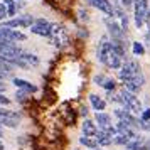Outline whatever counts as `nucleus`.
<instances>
[{"label":"nucleus","mask_w":150,"mask_h":150,"mask_svg":"<svg viewBox=\"0 0 150 150\" xmlns=\"http://www.w3.org/2000/svg\"><path fill=\"white\" fill-rule=\"evenodd\" d=\"M35 22V19L32 15H17L12 19H5L4 22H0V27H7V29H30L32 24Z\"/></svg>","instance_id":"f257e3e1"},{"label":"nucleus","mask_w":150,"mask_h":150,"mask_svg":"<svg viewBox=\"0 0 150 150\" xmlns=\"http://www.w3.org/2000/svg\"><path fill=\"white\" fill-rule=\"evenodd\" d=\"M142 73V69H140V64L133 59H127V61L123 62V66L118 69V79L122 83L128 81L132 78H135L137 74H140Z\"/></svg>","instance_id":"f03ea898"},{"label":"nucleus","mask_w":150,"mask_h":150,"mask_svg":"<svg viewBox=\"0 0 150 150\" xmlns=\"http://www.w3.org/2000/svg\"><path fill=\"white\" fill-rule=\"evenodd\" d=\"M51 42L54 44L56 47H64V46H68L69 42V37H68V32H66V27L62 25V24H57L54 22L52 24V30H51Z\"/></svg>","instance_id":"7ed1b4c3"},{"label":"nucleus","mask_w":150,"mask_h":150,"mask_svg":"<svg viewBox=\"0 0 150 150\" xmlns=\"http://www.w3.org/2000/svg\"><path fill=\"white\" fill-rule=\"evenodd\" d=\"M149 8H150L149 0H135V4H133V19H135V25L138 29L143 27Z\"/></svg>","instance_id":"20e7f679"},{"label":"nucleus","mask_w":150,"mask_h":150,"mask_svg":"<svg viewBox=\"0 0 150 150\" xmlns=\"http://www.w3.org/2000/svg\"><path fill=\"white\" fill-rule=\"evenodd\" d=\"M113 113H115V116L118 118V122H125L127 125L133 127V128H140V120H138L132 111H128L127 108H116Z\"/></svg>","instance_id":"39448f33"},{"label":"nucleus","mask_w":150,"mask_h":150,"mask_svg":"<svg viewBox=\"0 0 150 150\" xmlns=\"http://www.w3.org/2000/svg\"><path fill=\"white\" fill-rule=\"evenodd\" d=\"M24 49L19 44H4L0 46V56H4L8 61H15V59H21Z\"/></svg>","instance_id":"423d86ee"},{"label":"nucleus","mask_w":150,"mask_h":150,"mask_svg":"<svg viewBox=\"0 0 150 150\" xmlns=\"http://www.w3.org/2000/svg\"><path fill=\"white\" fill-rule=\"evenodd\" d=\"M51 30H52V24L46 19H35V22L30 27V32L41 37H51Z\"/></svg>","instance_id":"0eeeda50"},{"label":"nucleus","mask_w":150,"mask_h":150,"mask_svg":"<svg viewBox=\"0 0 150 150\" xmlns=\"http://www.w3.org/2000/svg\"><path fill=\"white\" fill-rule=\"evenodd\" d=\"M0 35L5 42H12V44H17V42H24L25 41V34L21 32L19 29H7V27H0Z\"/></svg>","instance_id":"6e6552de"},{"label":"nucleus","mask_w":150,"mask_h":150,"mask_svg":"<svg viewBox=\"0 0 150 150\" xmlns=\"http://www.w3.org/2000/svg\"><path fill=\"white\" fill-rule=\"evenodd\" d=\"M105 24H106V27H108V34L111 35V41H123L125 32L122 30L118 21H113V17H106V19H105Z\"/></svg>","instance_id":"1a4fd4ad"},{"label":"nucleus","mask_w":150,"mask_h":150,"mask_svg":"<svg viewBox=\"0 0 150 150\" xmlns=\"http://www.w3.org/2000/svg\"><path fill=\"white\" fill-rule=\"evenodd\" d=\"M123 62H125V59H123L122 56L115 51V47L111 46V47H110V51H108V54H106L105 66H108L110 69H116V71H118V69L123 66Z\"/></svg>","instance_id":"9d476101"},{"label":"nucleus","mask_w":150,"mask_h":150,"mask_svg":"<svg viewBox=\"0 0 150 150\" xmlns=\"http://www.w3.org/2000/svg\"><path fill=\"white\" fill-rule=\"evenodd\" d=\"M110 47H111V41L108 39V35H103L96 47V57L101 64H105V61H106V54H108Z\"/></svg>","instance_id":"9b49d317"},{"label":"nucleus","mask_w":150,"mask_h":150,"mask_svg":"<svg viewBox=\"0 0 150 150\" xmlns=\"http://www.w3.org/2000/svg\"><path fill=\"white\" fill-rule=\"evenodd\" d=\"M89 4L100 12H103L106 17H113V4L110 0H89Z\"/></svg>","instance_id":"f8f14e48"},{"label":"nucleus","mask_w":150,"mask_h":150,"mask_svg":"<svg viewBox=\"0 0 150 150\" xmlns=\"http://www.w3.org/2000/svg\"><path fill=\"white\" fill-rule=\"evenodd\" d=\"M12 84H14V86H17L19 89H24V91H27L29 95H32V93H35V91H37V86H35V84H32L30 81H27V79L12 78Z\"/></svg>","instance_id":"ddd939ff"},{"label":"nucleus","mask_w":150,"mask_h":150,"mask_svg":"<svg viewBox=\"0 0 150 150\" xmlns=\"http://www.w3.org/2000/svg\"><path fill=\"white\" fill-rule=\"evenodd\" d=\"M81 128H83V135H86V137H95L96 138V135H98V125H96V122L95 120H89V118H86L84 122H83V125H81Z\"/></svg>","instance_id":"4468645a"},{"label":"nucleus","mask_w":150,"mask_h":150,"mask_svg":"<svg viewBox=\"0 0 150 150\" xmlns=\"http://www.w3.org/2000/svg\"><path fill=\"white\" fill-rule=\"evenodd\" d=\"M95 122H96V125L100 127V130H105V128L113 127V125H111V116H110L108 113H105V111H96Z\"/></svg>","instance_id":"2eb2a0df"},{"label":"nucleus","mask_w":150,"mask_h":150,"mask_svg":"<svg viewBox=\"0 0 150 150\" xmlns=\"http://www.w3.org/2000/svg\"><path fill=\"white\" fill-rule=\"evenodd\" d=\"M88 100H89L91 108L95 110V111H105V110H106V100H103L101 96L91 93V95L88 96Z\"/></svg>","instance_id":"dca6fc26"},{"label":"nucleus","mask_w":150,"mask_h":150,"mask_svg":"<svg viewBox=\"0 0 150 150\" xmlns=\"http://www.w3.org/2000/svg\"><path fill=\"white\" fill-rule=\"evenodd\" d=\"M0 123H2V127H8V128H17L19 127V123H21V115L14 111L12 116H7V118H0Z\"/></svg>","instance_id":"f3484780"},{"label":"nucleus","mask_w":150,"mask_h":150,"mask_svg":"<svg viewBox=\"0 0 150 150\" xmlns=\"http://www.w3.org/2000/svg\"><path fill=\"white\" fill-rule=\"evenodd\" d=\"M21 61L22 62H25L29 68L32 69V68H35V66H39V62H41V59H39V56H35V54H32V52H22V56H21Z\"/></svg>","instance_id":"a211bd4d"},{"label":"nucleus","mask_w":150,"mask_h":150,"mask_svg":"<svg viewBox=\"0 0 150 150\" xmlns=\"http://www.w3.org/2000/svg\"><path fill=\"white\" fill-rule=\"evenodd\" d=\"M96 140H98V145L100 147H108V145L113 143V137H110L105 130H100L98 135H96Z\"/></svg>","instance_id":"6ab92c4d"},{"label":"nucleus","mask_w":150,"mask_h":150,"mask_svg":"<svg viewBox=\"0 0 150 150\" xmlns=\"http://www.w3.org/2000/svg\"><path fill=\"white\" fill-rule=\"evenodd\" d=\"M2 2H4V5H5V8H7L8 19L17 17V2H15V0H2Z\"/></svg>","instance_id":"aec40b11"},{"label":"nucleus","mask_w":150,"mask_h":150,"mask_svg":"<svg viewBox=\"0 0 150 150\" xmlns=\"http://www.w3.org/2000/svg\"><path fill=\"white\" fill-rule=\"evenodd\" d=\"M79 143L81 145H84V147H88V149H96V147H100L98 145V140H96L95 137H86V135H83L79 137Z\"/></svg>","instance_id":"412c9836"},{"label":"nucleus","mask_w":150,"mask_h":150,"mask_svg":"<svg viewBox=\"0 0 150 150\" xmlns=\"http://www.w3.org/2000/svg\"><path fill=\"white\" fill-rule=\"evenodd\" d=\"M132 52H133V56H143L145 54V46L142 42H132Z\"/></svg>","instance_id":"4be33fe9"},{"label":"nucleus","mask_w":150,"mask_h":150,"mask_svg":"<svg viewBox=\"0 0 150 150\" xmlns=\"http://www.w3.org/2000/svg\"><path fill=\"white\" fill-rule=\"evenodd\" d=\"M128 142H130V138L128 137H125V135H122V133H116L115 137H113V143H116V145H128Z\"/></svg>","instance_id":"5701e85b"},{"label":"nucleus","mask_w":150,"mask_h":150,"mask_svg":"<svg viewBox=\"0 0 150 150\" xmlns=\"http://www.w3.org/2000/svg\"><path fill=\"white\" fill-rule=\"evenodd\" d=\"M103 89L106 91V93H111V91H115L116 89V81L115 79H106V83H105V86H103Z\"/></svg>","instance_id":"b1692460"},{"label":"nucleus","mask_w":150,"mask_h":150,"mask_svg":"<svg viewBox=\"0 0 150 150\" xmlns=\"http://www.w3.org/2000/svg\"><path fill=\"white\" fill-rule=\"evenodd\" d=\"M106 79H108V78H106V76L105 74H95V78H93V83H95L96 86H105V83H106Z\"/></svg>","instance_id":"393cba45"},{"label":"nucleus","mask_w":150,"mask_h":150,"mask_svg":"<svg viewBox=\"0 0 150 150\" xmlns=\"http://www.w3.org/2000/svg\"><path fill=\"white\" fill-rule=\"evenodd\" d=\"M15 96H17V101H25V100L29 98V93L24 91V89H19V91L15 93Z\"/></svg>","instance_id":"a878e982"},{"label":"nucleus","mask_w":150,"mask_h":150,"mask_svg":"<svg viewBox=\"0 0 150 150\" xmlns=\"http://www.w3.org/2000/svg\"><path fill=\"white\" fill-rule=\"evenodd\" d=\"M7 8H5V5H4V2H0V22H4L5 19H7Z\"/></svg>","instance_id":"bb28decb"},{"label":"nucleus","mask_w":150,"mask_h":150,"mask_svg":"<svg viewBox=\"0 0 150 150\" xmlns=\"http://www.w3.org/2000/svg\"><path fill=\"white\" fill-rule=\"evenodd\" d=\"M12 110H7L5 106H0V118H7V116H12Z\"/></svg>","instance_id":"cd10ccee"},{"label":"nucleus","mask_w":150,"mask_h":150,"mask_svg":"<svg viewBox=\"0 0 150 150\" xmlns=\"http://www.w3.org/2000/svg\"><path fill=\"white\" fill-rule=\"evenodd\" d=\"M140 120L142 122H150V108H145L140 115Z\"/></svg>","instance_id":"c85d7f7f"},{"label":"nucleus","mask_w":150,"mask_h":150,"mask_svg":"<svg viewBox=\"0 0 150 150\" xmlns=\"http://www.w3.org/2000/svg\"><path fill=\"white\" fill-rule=\"evenodd\" d=\"M78 15H79V19H81L83 22H88V12H86V10H84V8H79V10H78Z\"/></svg>","instance_id":"c756f323"},{"label":"nucleus","mask_w":150,"mask_h":150,"mask_svg":"<svg viewBox=\"0 0 150 150\" xmlns=\"http://www.w3.org/2000/svg\"><path fill=\"white\" fill-rule=\"evenodd\" d=\"M8 103H10V98H7L4 93H0V106H7Z\"/></svg>","instance_id":"7c9ffc66"},{"label":"nucleus","mask_w":150,"mask_h":150,"mask_svg":"<svg viewBox=\"0 0 150 150\" xmlns=\"http://www.w3.org/2000/svg\"><path fill=\"white\" fill-rule=\"evenodd\" d=\"M120 2H122V7H125V8H130L135 4V0H120Z\"/></svg>","instance_id":"2f4dec72"},{"label":"nucleus","mask_w":150,"mask_h":150,"mask_svg":"<svg viewBox=\"0 0 150 150\" xmlns=\"http://www.w3.org/2000/svg\"><path fill=\"white\" fill-rule=\"evenodd\" d=\"M140 130L150 132V122H142V120H140Z\"/></svg>","instance_id":"473e14b6"},{"label":"nucleus","mask_w":150,"mask_h":150,"mask_svg":"<svg viewBox=\"0 0 150 150\" xmlns=\"http://www.w3.org/2000/svg\"><path fill=\"white\" fill-rule=\"evenodd\" d=\"M10 78V73H5V71H0V81H4V79H8Z\"/></svg>","instance_id":"72a5a7b5"},{"label":"nucleus","mask_w":150,"mask_h":150,"mask_svg":"<svg viewBox=\"0 0 150 150\" xmlns=\"http://www.w3.org/2000/svg\"><path fill=\"white\" fill-rule=\"evenodd\" d=\"M81 115H83V116L88 115V110H86V106H81Z\"/></svg>","instance_id":"f704fd0d"},{"label":"nucleus","mask_w":150,"mask_h":150,"mask_svg":"<svg viewBox=\"0 0 150 150\" xmlns=\"http://www.w3.org/2000/svg\"><path fill=\"white\" fill-rule=\"evenodd\" d=\"M145 24H150V8H149V12H147V17H145Z\"/></svg>","instance_id":"c9c22d12"},{"label":"nucleus","mask_w":150,"mask_h":150,"mask_svg":"<svg viewBox=\"0 0 150 150\" xmlns=\"http://www.w3.org/2000/svg\"><path fill=\"white\" fill-rule=\"evenodd\" d=\"M4 91H5V84L0 81V93H4Z\"/></svg>","instance_id":"e433bc0d"},{"label":"nucleus","mask_w":150,"mask_h":150,"mask_svg":"<svg viewBox=\"0 0 150 150\" xmlns=\"http://www.w3.org/2000/svg\"><path fill=\"white\" fill-rule=\"evenodd\" d=\"M4 44H12V42H5L4 39H2V35H0V46H4Z\"/></svg>","instance_id":"4c0bfd02"},{"label":"nucleus","mask_w":150,"mask_h":150,"mask_svg":"<svg viewBox=\"0 0 150 150\" xmlns=\"http://www.w3.org/2000/svg\"><path fill=\"white\" fill-rule=\"evenodd\" d=\"M5 147H4V143H2V140H0V150H4Z\"/></svg>","instance_id":"58836bf2"},{"label":"nucleus","mask_w":150,"mask_h":150,"mask_svg":"<svg viewBox=\"0 0 150 150\" xmlns=\"http://www.w3.org/2000/svg\"><path fill=\"white\" fill-rule=\"evenodd\" d=\"M93 150H103L101 147H96V149H93Z\"/></svg>","instance_id":"ea45409f"},{"label":"nucleus","mask_w":150,"mask_h":150,"mask_svg":"<svg viewBox=\"0 0 150 150\" xmlns=\"http://www.w3.org/2000/svg\"><path fill=\"white\" fill-rule=\"evenodd\" d=\"M149 32H150V29H149Z\"/></svg>","instance_id":"a19ab883"},{"label":"nucleus","mask_w":150,"mask_h":150,"mask_svg":"<svg viewBox=\"0 0 150 150\" xmlns=\"http://www.w3.org/2000/svg\"><path fill=\"white\" fill-rule=\"evenodd\" d=\"M0 125H2V123H0Z\"/></svg>","instance_id":"79ce46f5"}]
</instances>
